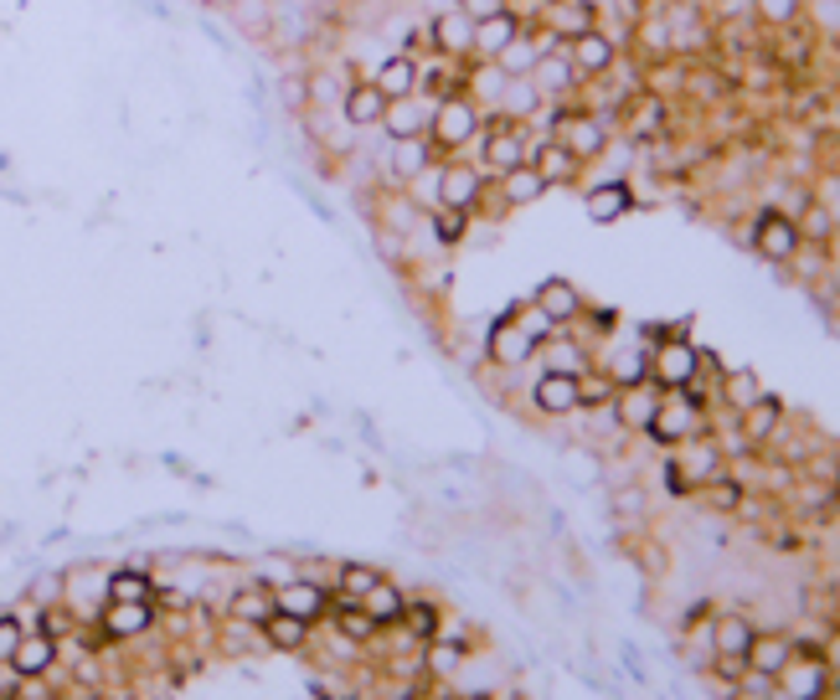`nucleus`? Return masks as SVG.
Returning <instances> with one entry per match:
<instances>
[{
	"instance_id": "50",
	"label": "nucleus",
	"mask_w": 840,
	"mask_h": 700,
	"mask_svg": "<svg viewBox=\"0 0 840 700\" xmlns=\"http://www.w3.org/2000/svg\"><path fill=\"white\" fill-rule=\"evenodd\" d=\"M21 634H27V624L15 618V613H0V665L11 670V655H15V644H21Z\"/></svg>"
},
{
	"instance_id": "20",
	"label": "nucleus",
	"mask_w": 840,
	"mask_h": 700,
	"mask_svg": "<svg viewBox=\"0 0 840 700\" xmlns=\"http://www.w3.org/2000/svg\"><path fill=\"white\" fill-rule=\"evenodd\" d=\"M531 83H537L541 98H562V93H572L578 83H583V73L572 67L568 46H552V52H541V58H537V67H531Z\"/></svg>"
},
{
	"instance_id": "40",
	"label": "nucleus",
	"mask_w": 840,
	"mask_h": 700,
	"mask_svg": "<svg viewBox=\"0 0 840 700\" xmlns=\"http://www.w3.org/2000/svg\"><path fill=\"white\" fill-rule=\"evenodd\" d=\"M500 114L506 119H526V114H537L541 108V93H537V83L531 77H506V88H500Z\"/></svg>"
},
{
	"instance_id": "43",
	"label": "nucleus",
	"mask_w": 840,
	"mask_h": 700,
	"mask_svg": "<svg viewBox=\"0 0 840 700\" xmlns=\"http://www.w3.org/2000/svg\"><path fill=\"white\" fill-rule=\"evenodd\" d=\"M702 505L706 510H717V515H733V510H743V484H737L733 474H717V479H706L702 490Z\"/></svg>"
},
{
	"instance_id": "60",
	"label": "nucleus",
	"mask_w": 840,
	"mask_h": 700,
	"mask_svg": "<svg viewBox=\"0 0 840 700\" xmlns=\"http://www.w3.org/2000/svg\"><path fill=\"white\" fill-rule=\"evenodd\" d=\"M836 108H840V88H836Z\"/></svg>"
},
{
	"instance_id": "27",
	"label": "nucleus",
	"mask_w": 840,
	"mask_h": 700,
	"mask_svg": "<svg viewBox=\"0 0 840 700\" xmlns=\"http://www.w3.org/2000/svg\"><path fill=\"white\" fill-rule=\"evenodd\" d=\"M753 634H758V628H753L748 613H717V618H712V634H706V644H712V655L748 659Z\"/></svg>"
},
{
	"instance_id": "28",
	"label": "nucleus",
	"mask_w": 840,
	"mask_h": 700,
	"mask_svg": "<svg viewBox=\"0 0 840 700\" xmlns=\"http://www.w3.org/2000/svg\"><path fill=\"white\" fill-rule=\"evenodd\" d=\"M372 83L382 88V98H407V93H418V58H413V52H387V58L376 62Z\"/></svg>"
},
{
	"instance_id": "19",
	"label": "nucleus",
	"mask_w": 840,
	"mask_h": 700,
	"mask_svg": "<svg viewBox=\"0 0 840 700\" xmlns=\"http://www.w3.org/2000/svg\"><path fill=\"white\" fill-rule=\"evenodd\" d=\"M382 114H387L382 88H376L372 77H351V88H345V98H341V119L351 124V129H376Z\"/></svg>"
},
{
	"instance_id": "9",
	"label": "nucleus",
	"mask_w": 840,
	"mask_h": 700,
	"mask_svg": "<svg viewBox=\"0 0 840 700\" xmlns=\"http://www.w3.org/2000/svg\"><path fill=\"white\" fill-rule=\"evenodd\" d=\"M485 356L496 361V366H506V372H516V366H526V361L537 356V335H531L516 314H506V320L490 325V335H485Z\"/></svg>"
},
{
	"instance_id": "34",
	"label": "nucleus",
	"mask_w": 840,
	"mask_h": 700,
	"mask_svg": "<svg viewBox=\"0 0 840 700\" xmlns=\"http://www.w3.org/2000/svg\"><path fill=\"white\" fill-rule=\"evenodd\" d=\"M310 73V108L315 114H341V98L351 88V77L331 73V67H304Z\"/></svg>"
},
{
	"instance_id": "11",
	"label": "nucleus",
	"mask_w": 840,
	"mask_h": 700,
	"mask_svg": "<svg viewBox=\"0 0 840 700\" xmlns=\"http://www.w3.org/2000/svg\"><path fill=\"white\" fill-rule=\"evenodd\" d=\"M273 608L294 613L304 624H320V618L331 613V587H325V582H310V577H289L273 587Z\"/></svg>"
},
{
	"instance_id": "36",
	"label": "nucleus",
	"mask_w": 840,
	"mask_h": 700,
	"mask_svg": "<svg viewBox=\"0 0 840 700\" xmlns=\"http://www.w3.org/2000/svg\"><path fill=\"white\" fill-rule=\"evenodd\" d=\"M619 382L603 366H583L578 372V412H599V407H614Z\"/></svg>"
},
{
	"instance_id": "52",
	"label": "nucleus",
	"mask_w": 840,
	"mask_h": 700,
	"mask_svg": "<svg viewBox=\"0 0 840 700\" xmlns=\"http://www.w3.org/2000/svg\"><path fill=\"white\" fill-rule=\"evenodd\" d=\"M31 603L37 608H46V603H62V577H42L37 587H31Z\"/></svg>"
},
{
	"instance_id": "21",
	"label": "nucleus",
	"mask_w": 840,
	"mask_h": 700,
	"mask_svg": "<svg viewBox=\"0 0 840 700\" xmlns=\"http://www.w3.org/2000/svg\"><path fill=\"white\" fill-rule=\"evenodd\" d=\"M52 665H58V639H52V634H42V628H27V634H21V644H15V655H11L15 680H27V675L46 680V675H52Z\"/></svg>"
},
{
	"instance_id": "49",
	"label": "nucleus",
	"mask_w": 840,
	"mask_h": 700,
	"mask_svg": "<svg viewBox=\"0 0 840 700\" xmlns=\"http://www.w3.org/2000/svg\"><path fill=\"white\" fill-rule=\"evenodd\" d=\"M279 98L289 114H310V73H284L279 77Z\"/></svg>"
},
{
	"instance_id": "24",
	"label": "nucleus",
	"mask_w": 840,
	"mask_h": 700,
	"mask_svg": "<svg viewBox=\"0 0 840 700\" xmlns=\"http://www.w3.org/2000/svg\"><path fill=\"white\" fill-rule=\"evenodd\" d=\"M438 165V155H434V145H428V135H413V139H392V191L397 186H407V180H418L423 170H434Z\"/></svg>"
},
{
	"instance_id": "48",
	"label": "nucleus",
	"mask_w": 840,
	"mask_h": 700,
	"mask_svg": "<svg viewBox=\"0 0 840 700\" xmlns=\"http://www.w3.org/2000/svg\"><path fill=\"white\" fill-rule=\"evenodd\" d=\"M232 21L242 31H269L273 27V0H232Z\"/></svg>"
},
{
	"instance_id": "39",
	"label": "nucleus",
	"mask_w": 840,
	"mask_h": 700,
	"mask_svg": "<svg viewBox=\"0 0 840 700\" xmlns=\"http://www.w3.org/2000/svg\"><path fill=\"white\" fill-rule=\"evenodd\" d=\"M397 628L407 634V644H428L438 634V603H428V597H413L403 608V618H397Z\"/></svg>"
},
{
	"instance_id": "32",
	"label": "nucleus",
	"mask_w": 840,
	"mask_h": 700,
	"mask_svg": "<svg viewBox=\"0 0 840 700\" xmlns=\"http://www.w3.org/2000/svg\"><path fill=\"white\" fill-rule=\"evenodd\" d=\"M469 217L475 211H465V207H444L438 201L428 217H423V227H428V238L438 242V248H454V242H465L469 238Z\"/></svg>"
},
{
	"instance_id": "14",
	"label": "nucleus",
	"mask_w": 840,
	"mask_h": 700,
	"mask_svg": "<svg viewBox=\"0 0 840 700\" xmlns=\"http://www.w3.org/2000/svg\"><path fill=\"white\" fill-rule=\"evenodd\" d=\"M531 304H537V310L547 314L557 330L578 325V320L588 314V304H583V294H578V283H572V279H541L537 294H531Z\"/></svg>"
},
{
	"instance_id": "53",
	"label": "nucleus",
	"mask_w": 840,
	"mask_h": 700,
	"mask_svg": "<svg viewBox=\"0 0 840 700\" xmlns=\"http://www.w3.org/2000/svg\"><path fill=\"white\" fill-rule=\"evenodd\" d=\"M510 0H459V11L469 15V21H485V15H496V11H506Z\"/></svg>"
},
{
	"instance_id": "16",
	"label": "nucleus",
	"mask_w": 840,
	"mask_h": 700,
	"mask_svg": "<svg viewBox=\"0 0 840 700\" xmlns=\"http://www.w3.org/2000/svg\"><path fill=\"white\" fill-rule=\"evenodd\" d=\"M531 407L541 418H572L578 412V376L572 372H541L531 387Z\"/></svg>"
},
{
	"instance_id": "37",
	"label": "nucleus",
	"mask_w": 840,
	"mask_h": 700,
	"mask_svg": "<svg viewBox=\"0 0 840 700\" xmlns=\"http://www.w3.org/2000/svg\"><path fill=\"white\" fill-rule=\"evenodd\" d=\"M108 603H155V582H151V572H139V566L108 572Z\"/></svg>"
},
{
	"instance_id": "8",
	"label": "nucleus",
	"mask_w": 840,
	"mask_h": 700,
	"mask_svg": "<svg viewBox=\"0 0 840 700\" xmlns=\"http://www.w3.org/2000/svg\"><path fill=\"white\" fill-rule=\"evenodd\" d=\"M552 135L562 139L578 160H593V155L609 149V129H603V119L599 114H588V108H562V114L552 119Z\"/></svg>"
},
{
	"instance_id": "6",
	"label": "nucleus",
	"mask_w": 840,
	"mask_h": 700,
	"mask_svg": "<svg viewBox=\"0 0 840 700\" xmlns=\"http://www.w3.org/2000/svg\"><path fill=\"white\" fill-rule=\"evenodd\" d=\"M799 222L789 217L784 207H764L758 217H753V253L764 258V263H779V269H789V258L799 253Z\"/></svg>"
},
{
	"instance_id": "5",
	"label": "nucleus",
	"mask_w": 840,
	"mask_h": 700,
	"mask_svg": "<svg viewBox=\"0 0 840 700\" xmlns=\"http://www.w3.org/2000/svg\"><path fill=\"white\" fill-rule=\"evenodd\" d=\"M480 160H485V170H496V176H506V170H516V165L531 160V139H526L521 119H506V114L485 119V129H480Z\"/></svg>"
},
{
	"instance_id": "33",
	"label": "nucleus",
	"mask_w": 840,
	"mask_h": 700,
	"mask_svg": "<svg viewBox=\"0 0 840 700\" xmlns=\"http://www.w3.org/2000/svg\"><path fill=\"white\" fill-rule=\"evenodd\" d=\"M403 608H407V597L397 593V587H392L387 577H382V582H376V587H372V593L361 597V613H366V618H372L376 628H397Z\"/></svg>"
},
{
	"instance_id": "1",
	"label": "nucleus",
	"mask_w": 840,
	"mask_h": 700,
	"mask_svg": "<svg viewBox=\"0 0 840 700\" xmlns=\"http://www.w3.org/2000/svg\"><path fill=\"white\" fill-rule=\"evenodd\" d=\"M480 129H485V108L469 98V93H449L434 104V119H428V145L434 155H465L469 145H480Z\"/></svg>"
},
{
	"instance_id": "7",
	"label": "nucleus",
	"mask_w": 840,
	"mask_h": 700,
	"mask_svg": "<svg viewBox=\"0 0 840 700\" xmlns=\"http://www.w3.org/2000/svg\"><path fill=\"white\" fill-rule=\"evenodd\" d=\"M485 170L480 165H469L465 155H449V160L438 165V201L444 207H465V211H475L480 207V196H485Z\"/></svg>"
},
{
	"instance_id": "59",
	"label": "nucleus",
	"mask_w": 840,
	"mask_h": 700,
	"mask_svg": "<svg viewBox=\"0 0 840 700\" xmlns=\"http://www.w3.org/2000/svg\"><path fill=\"white\" fill-rule=\"evenodd\" d=\"M634 6H655V0H634Z\"/></svg>"
},
{
	"instance_id": "13",
	"label": "nucleus",
	"mask_w": 840,
	"mask_h": 700,
	"mask_svg": "<svg viewBox=\"0 0 840 700\" xmlns=\"http://www.w3.org/2000/svg\"><path fill=\"white\" fill-rule=\"evenodd\" d=\"M779 696L784 700H810V696H830V670L820 655H805L795 649V659L779 670Z\"/></svg>"
},
{
	"instance_id": "38",
	"label": "nucleus",
	"mask_w": 840,
	"mask_h": 700,
	"mask_svg": "<svg viewBox=\"0 0 840 700\" xmlns=\"http://www.w3.org/2000/svg\"><path fill=\"white\" fill-rule=\"evenodd\" d=\"M376 582H382V572H376V566L345 562L341 572H335V593H331V603H361V597L372 593Z\"/></svg>"
},
{
	"instance_id": "25",
	"label": "nucleus",
	"mask_w": 840,
	"mask_h": 700,
	"mask_svg": "<svg viewBox=\"0 0 840 700\" xmlns=\"http://www.w3.org/2000/svg\"><path fill=\"white\" fill-rule=\"evenodd\" d=\"M521 15L510 11H496V15H485V21H475V58H485V62H496L500 52H506L510 42H516V36H521Z\"/></svg>"
},
{
	"instance_id": "31",
	"label": "nucleus",
	"mask_w": 840,
	"mask_h": 700,
	"mask_svg": "<svg viewBox=\"0 0 840 700\" xmlns=\"http://www.w3.org/2000/svg\"><path fill=\"white\" fill-rule=\"evenodd\" d=\"M310 628H315V624H304V618H294V613L273 608L269 624H263V644H269V649H279V655H300L304 644H310Z\"/></svg>"
},
{
	"instance_id": "55",
	"label": "nucleus",
	"mask_w": 840,
	"mask_h": 700,
	"mask_svg": "<svg viewBox=\"0 0 840 700\" xmlns=\"http://www.w3.org/2000/svg\"><path fill=\"white\" fill-rule=\"evenodd\" d=\"M820 201H826V211L836 217V227H840V176H826V180H820Z\"/></svg>"
},
{
	"instance_id": "35",
	"label": "nucleus",
	"mask_w": 840,
	"mask_h": 700,
	"mask_svg": "<svg viewBox=\"0 0 840 700\" xmlns=\"http://www.w3.org/2000/svg\"><path fill=\"white\" fill-rule=\"evenodd\" d=\"M717 397L733 407V412H743V407H753L758 397H764V382H758V372H753V366H737V372H722Z\"/></svg>"
},
{
	"instance_id": "44",
	"label": "nucleus",
	"mask_w": 840,
	"mask_h": 700,
	"mask_svg": "<svg viewBox=\"0 0 840 700\" xmlns=\"http://www.w3.org/2000/svg\"><path fill=\"white\" fill-rule=\"evenodd\" d=\"M795 222H799V238H805V242H830V232H836V217L826 211V201H820V196H810V201L799 207Z\"/></svg>"
},
{
	"instance_id": "47",
	"label": "nucleus",
	"mask_w": 840,
	"mask_h": 700,
	"mask_svg": "<svg viewBox=\"0 0 840 700\" xmlns=\"http://www.w3.org/2000/svg\"><path fill=\"white\" fill-rule=\"evenodd\" d=\"M609 505H614V515H619V521H645L650 494H645V484H619Z\"/></svg>"
},
{
	"instance_id": "30",
	"label": "nucleus",
	"mask_w": 840,
	"mask_h": 700,
	"mask_svg": "<svg viewBox=\"0 0 840 700\" xmlns=\"http://www.w3.org/2000/svg\"><path fill=\"white\" fill-rule=\"evenodd\" d=\"M496 191H500V201H506V207H531V201H541L552 186L541 180L537 165L526 160V165H516V170H506V176H500Z\"/></svg>"
},
{
	"instance_id": "57",
	"label": "nucleus",
	"mask_w": 840,
	"mask_h": 700,
	"mask_svg": "<svg viewBox=\"0 0 840 700\" xmlns=\"http://www.w3.org/2000/svg\"><path fill=\"white\" fill-rule=\"evenodd\" d=\"M320 6H345V0H320Z\"/></svg>"
},
{
	"instance_id": "46",
	"label": "nucleus",
	"mask_w": 840,
	"mask_h": 700,
	"mask_svg": "<svg viewBox=\"0 0 840 700\" xmlns=\"http://www.w3.org/2000/svg\"><path fill=\"white\" fill-rule=\"evenodd\" d=\"M537 351H547V372H583V366H593V361L583 356V345H572V341H547L537 345Z\"/></svg>"
},
{
	"instance_id": "18",
	"label": "nucleus",
	"mask_w": 840,
	"mask_h": 700,
	"mask_svg": "<svg viewBox=\"0 0 840 700\" xmlns=\"http://www.w3.org/2000/svg\"><path fill=\"white\" fill-rule=\"evenodd\" d=\"M737 432H743V443H748V448L774 443V438L784 432V403L764 391L753 407H743V412H737Z\"/></svg>"
},
{
	"instance_id": "23",
	"label": "nucleus",
	"mask_w": 840,
	"mask_h": 700,
	"mask_svg": "<svg viewBox=\"0 0 840 700\" xmlns=\"http://www.w3.org/2000/svg\"><path fill=\"white\" fill-rule=\"evenodd\" d=\"M428 119H434V104H423L418 93L407 98H387V114L376 129H387L392 139H413V135H428Z\"/></svg>"
},
{
	"instance_id": "29",
	"label": "nucleus",
	"mask_w": 840,
	"mask_h": 700,
	"mask_svg": "<svg viewBox=\"0 0 840 700\" xmlns=\"http://www.w3.org/2000/svg\"><path fill=\"white\" fill-rule=\"evenodd\" d=\"M795 659V634H784V628H774V634H753L748 644V670L758 675H774L779 680V670Z\"/></svg>"
},
{
	"instance_id": "58",
	"label": "nucleus",
	"mask_w": 840,
	"mask_h": 700,
	"mask_svg": "<svg viewBox=\"0 0 840 700\" xmlns=\"http://www.w3.org/2000/svg\"><path fill=\"white\" fill-rule=\"evenodd\" d=\"M830 176H840V155H836V170H830Z\"/></svg>"
},
{
	"instance_id": "12",
	"label": "nucleus",
	"mask_w": 840,
	"mask_h": 700,
	"mask_svg": "<svg viewBox=\"0 0 840 700\" xmlns=\"http://www.w3.org/2000/svg\"><path fill=\"white\" fill-rule=\"evenodd\" d=\"M428 42H434L438 58L469 62L475 58V21H469L459 6H454V11H438L434 21H428Z\"/></svg>"
},
{
	"instance_id": "17",
	"label": "nucleus",
	"mask_w": 840,
	"mask_h": 700,
	"mask_svg": "<svg viewBox=\"0 0 840 700\" xmlns=\"http://www.w3.org/2000/svg\"><path fill=\"white\" fill-rule=\"evenodd\" d=\"M98 628L108 634V644H129L139 634L155 628V603H104L98 613Z\"/></svg>"
},
{
	"instance_id": "45",
	"label": "nucleus",
	"mask_w": 840,
	"mask_h": 700,
	"mask_svg": "<svg viewBox=\"0 0 840 700\" xmlns=\"http://www.w3.org/2000/svg\"><path fill=\"white\" fill-rule=\"evenodd\" d=\"M753 15H758V27L784 31L805 15V0H753Z\"/></svg>"
},
{
	"instance_id": "4",
	"label": "nucleus",
	"mask_w": 840,
	"mask_h": 700,
	"mask_svg": "<svg viewBox=\"0 0 840 700\" xmlns=\"http://www.w3.org/2000/svg\"><path fill=\"white\" fill-rule=\"evenodd\" d=\"M702 376V351L686 335H661V345H650V382L661 391H686Z\"/></svg>"
},
{
	"instance_id": "54",
	"label": "nucleus",
	"mask_w": 840,
	"mask_h": 700,
	"mask_svg": "<svg viewBox=\"0 0 840 700\" xmlns=\"http://www.w3.org/2000/svg\"><path fill=\"white\" fill-rule=\"evenodd\" d=\"M820 659H826L830 675H840V628H830L826 639H820Z\"/></svg>"
},
{
	"instance_id": "42",
	"label": "nucleus",
	"mask_w": 840,
	"mask_h": 700,
	"mask_svg": "<svg viewBox=\"0 0 840 700\" xmlns=\"http://www.w3.org/2000/svg\"><path fill=\"white\" fill-rule=\"evenodd\" d=\"M269 613H273V593L269 587H242V593H232V603H227V618H242V624H269Z\"/></svg>"
},
{
	"instance_id": "51",
	"label": "nucleus",
	"mask_w": 840,
	"mask_h": 700,
	"mask_svg": "<svg viewBox=\"0 0 840 700\" xmlns=\"http://www.w3.org/2000/svg\"><path fill=\"white\" fill-rule=\"evenodd\" d=\"M815 31H840V0H805Z\"/></svg>"
},
{
	"instance_id": "10",
	"label": "nucleus",
	"mask_w": 840,
	"mask_h": 700,
	"mask_svg": "<svg viewBox=\"0 0 840 700\" xmlns=\"http://www.w3.org/2000/svg\"><path fill=\"white\" fill-rule=\"evenodd\" d=\"M661 397L665 391L655 387V382H630V387H619L614 391V422H619V432H645L650 428V418H655V407H661Z\"/></svg>"
},
{
	"instance_id": "22",
	"label": "nucleus",
	"mask_w": 840,
	"mask_h": 700,
	"mask_svg": "<svg viewBox=\"0 0 840 700\" xmlns=\"http://www.w3.org/2000/svg\"><path fill=\"white\" fill-rule=\"evenodd\" d=\"M531 165L541 170V180H547V186H572V180H578V170H583V160H578V155H572V149L562 145L557 135H547V139H537V145H531Z\"/></svg>"
},
{
	"instance_id": "41",
	"label": "nucleus",
	"mask_w": 840,
	"mask_h": 700,
	"mask_svg": "<svg viewBox=\"0 0 840 700\" xmlns=\"http://www.w3.org/2000/svg\"><path fill=\"white\" fill-rule=\"evenodd\" d=\"M537 58H541V46H537V36H531V31L521 27V36H516V42L506 46V52H500L496 58V67L506 77H531V67H537Z\"/></svg>"
},
{
	"instance_id": "26",
	"label": "nucleus",
	"mask_w": 840,
	"mask_h": 700,
	"mask_svg": "<svg viewBox=\"0 0 840 700\" xmlns=\"http://www.w3.org/2000/svg\"><path fill=\"white\" fill-rule=\"evenodd\" d=\"M630 207H634L630 180H599V186H588V196H583L588 222H599V227L619 222V217H624V211H630Z\"/></svg>"
},
{
	"instance_id": "56",
	"label": "nucleus",
	"mask_w": 840,
	"mask_h": 700,
	"mask_svg": "<svg viewBox=\"0 0 840 700\" xmlns=\"http://www.w3.org/2000/svg\"><path fill=\"white\" fill-rule=\"evenodd\" d=\"M830 453H836V469H840V443H830Z\"/></svg>"
},
{
	"instance_id": "2",
	"label": "nucleus",
	"mask_w": 840,
	"mask_h": 700,
	"mask_svg": "<svg viewBox=\"0 0 840 700\" xmlns=\"http://www.w3.org/2000/svg\"><path fill=\"white\" fill-rule=\"evenodd\" d=\"M717 474H727V448L712 432H696L686 443H675V459H671L675 490H702L706 479H717Z\"/></svg>"
},
{
	"instance_id": "3",
	"label": "nucleus",
	"mask_w": 840,
	"mask_h": 700,
	"mask_svg": "<svg viewBox=\"0 0 840 700\" xmlns=\"http://www.w3.org/2000/svg\"><path fill=\"white\" fill-rule=\"evenodd\" d=\"M645 432L655 438V443H665V448L686 443V438H696V432H712L706 428V403H696L691 391H665Z\"/></svg>"
},
{
	"instance_id": "15",
	"label": "nucleus",
	"mask_w": 840,
	"mask_h": 700,
	"mask_svg": "<svg viewBox=\"0 0 840 700\" xmlns=\"http://www.w3.org/2000/svg\"><path fill=\"white\" fill-rule=\"evenodd\" d=\"M568 58L583 77H609L614 73V62H619V46H614V36H603L599 27H588L568 42Z\"/></svg>"
}]
</instances>
